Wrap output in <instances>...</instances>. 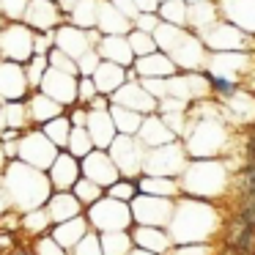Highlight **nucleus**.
<instances>
[{"label": "nucleus", "instance_id": "f8f14e48", "mask_svg": "<svg viewBox=\"0 0 255 255\" xmlns=\"http://www.w3.org/2000/svg\"><path fill=\"white\" fill-rule=\"evenodd\" d=\"M77 156L72 154H61L55 156V162H52V184L61 189L66 187H74L77 184Z\"/></svg>", "mask_w": 255, "mask_h": 255}, {"label": "nucleus", "instance_id": "a878e982", "mask_svg": "<svg viewBox=\"0 0 255 255\" xmlns=\"http://www.w3.org/2000/svg\"><path fill=\"white\" fill-rule=\"evenodd\" d=\"M129 44H132V52H137L140 58H145V55L154 52V39H151L145 30H134V33L129 36Z\"/></svg>", "mask_w": 255, "mask_h": 255}, {"label": "nucleus", "instance_id": "473e14b6", "mask_svg": "<svg viewBox=\"0 0 255 255\" xmlns=\"http://www.w3.org/2000/svg\"><path fill=\"white\" fill-rule=\"evenodd\" d=\"M36 253L39 255H63V250H61V244H58L55 239H41L39 247H36Z\"/></svg>", "mask_w": 255, "mask_h": 255}, {"label": "nucleus", "instance_id": "ea45409f", "mask_svg": "<svg viewBox=\"0 0 255 255\" xmlns=\"http://www.w3.org/2000/svg\"><path fill=\"white\" fill-rule=\"evenodd\" d=\"M3 25H6V19H3V17H0V30H3Z\"/></svg>", "mask_w": 255, "mask_h": 255}, {"label": "nucleus", "instance_id": "7ed1b4c3", "mask_svg": "<svg viewBox=\"0 0 255 255\" xmlns=\"http://www.w3.org/2000/svg\"><path fill=\"white\" fill-rule=\"evenodd\" d=\"M33 94L25 74V63L0 61V102H25Z\"/></svg>", "mask_w": 255, "mask_h": 255}, {"label": "nucleus", "instance_id": "6e6552de", "mask_svg": "<svg viewBox=\"0 0 255 255\" xmlns=\"http://www.w3.org/2000/svg\"><path fill=\"white\" fill-rule=\"evenodd\" d=\"M83 170L88 173V178L96 184H116V176H118L116 159H110V156L102 154V151H91V154L85 156Z\"/></svg>", "mask_w": 255, "mask_h": 255}, {"label": "nucleus", "instance_id": "bb28decb", "mask_svg": "<svg viewBox=\"0 0 255 255\" xmlns=\"http://www.w3.org/2000/svg\"><path fill=\"white\" fill-rule=\"evenodd\" d=\"M99 63H102L99 61V50H88L77 61V69H80V74H83V77H94L96 69H99Z\"/></svg>", "mask_w": 255, "mask_h": 255}, {"label": "nucleus", "instance_id": "4c0bfd02", "mask_svg": "<svg viewBox=\"0 0 255 255\" xmlns=\"http://www.w3.org/2000/svg\"><path fill=\"white\" fill-rule=\"evenodd\" d=\"M80 0H58V6H61V11L63 14H72V8L77 6Z\"/></svg>", "mask_w": 255, "mask_h": 255}, {"label": "nucleus", "instance_id": "f704fd0d", "mask_svg": "<svg viewBox=\"0 0 255 255\" xmlns=\"http://www.w3.org/2000/svg\"><path fill=\"white\" fill-rule=\"evenodd\" d=\"M72 124H74V127H85V124H88V113H85V110H74L72 113Z\"/></svg>", "mask_w": 255, "mask_h": 255}, {"label": "nucleus", "instance_id": "f3484780", "mask_svg": "<svg viewBox=\"0 0 255 255\" xmlns=\"http://www.w3.org/2000/svg\"><path fill=\"white\" fill-rule=\"evenodd\" d=\"M99 22H102V30H107V33H124V30L129 28L127 17H124L121 11H118L113 3H99Z\"/></svg>", "mask_w": 255, "mask_h": 255}, {"label": "nucleus", "instance_id": "c85d7f7f", "mask_svg": "<svg viewBox=\"0 0 255 255\" xmlns=\"http://www.w3.org/2000/svg\"><path fill=\"white\" fill-rule=\"evenodd\" d=\"M137 242L145 244V247H151V250H165L167 239L162 236V233H156V231H137Z\"/></svg>", "mask_w": 255, "mask_h": 255}, {"label": "nucleus", "instance_id": "39448f33", "mask_svg": "<svg viewBox=\"0 0 255 255\" xmlns=\"http://www.w3.org/2000/svg\"><path fill=\"white\" fill-rule=\"evenodd\" d=\"M19 156L33 162V165H39V167L52 165V162H55V143H52L44 132L41 134L39 132L25 134V137L19 140Z\"/></svg>", "mask_w": 255, "mask_h": 255}, {"label": "nucleus", "instance_id": "ddd939ff", "mask_svg": "<svg viewBox=\"0 0 255 255\" xmlns=\"http://www.w3.org/2000/svg\"><path fill=\"white\" fill-rule=\"evenodd\" d=\"M77 200L72 198V195H66V192H61V195H52L50 198V206H47V214H50V220L52 222H66V220H74L77 217Z\"/></svg>", "mask_w": 255, "mask_h": 255}, {"label": "nucleus", "instance_id": "e433bc0d", "mask_svg": "<svg viewBox=\"0 0 255 255\" xmlns=\"http://www.w3.org/2000/svg\"><path fill=\"white\" fill-rule=\"evenodd\" d=\"M134 6H137L140 11H154L156 3H154V0H134Z\"/></svg>", "mask_w": 255, "mask_h": 255}, {"label": "nucleus", "instance_id": "cd10ccee", "mask_svg": "<svg viewBox=\"0 0 255 255\" xmlns=\"http://www.w3.org/2000/svg\"><path fill=\"white\" fill-rule=\"evenodd\" d=\"M94 96H99V88H96L94 77H80L77 80V99L83 102V105H91Z\"/></svg>", "mask_w": 255, "mask_h": 255}, {"label": "nucleus", "instance_id": "c756f323", "mask_svg": "<svg viewBox=\"0 0 255 255\" xmlns=\"http://www.w3.org/2000/svg\"><path fill=\"white\" fill-rule=\"evenodd\" d=\"M52 47H55V33H36V39H33L36 55H50Z\"/></svg>", "mask_w": 255, "mask_h": 255}, {"label": "nucleus", "instance_id": "4468645a", "mask_svg": "<svg viewBox=\"0 0 255 255\" xmlns=\"http://www.w3.org/2000/svg\"><path fill=\"white\" fill-rule=\"evenodd\" d=\"M99 55L121 63V66H127L129 58H132V44L124 41V39H118V36H107V39H102V44H99Z\"/></svg>", "mask_w": 255, "mask_h": 255}, {"label": "nucleus", "instance_id": "2eb2a0df", "mask_svg": "<svg viewBox=\"0 0 255 255\" xmlns=\"http://www.w3.org/2000/svg\"><path fill=\"white\" fill-rule=\"evenodd\" d=\"M83 236H85V222L80 220V217L61 222L58 231H55V242L61 244V247H77V244L83 242Z\"/></svg>", "mask_w": 255, "mask_h": 255}, {"label": "nucleus", "instance_id": "a211bd4d", "mask_svg": "<svg viewBox=\"0 0 255 255\" xmlns=\"http://www.w3.org/2000/svg\"><path fill=\"white\" fill-rule=\"evenodd\" d=\"M72 129H74V124H72V118H66V116H58V118H52V121L44 124V134L55 145H69Z\"/></svg>", "mask_w": 255, "mask_h": 255}, {"label": "nucleus", "instance_id": "f257e3e1", "mask_svg": "<svg viewBox=\"0 0 255 255\" xmlns=\"http://www.w3.org/2000/svg\"><path fill=\"white\" fill-rule=\"evenodd\" d=\"M6 181L11 187L14 200L19 198L22 206H39L44 198H50V184H47V178H41V173L28 167V165H11Z\"/></svg>", "mask_w": 255, "mask_h": 255}, {"label": "nucleus", "instance_id": "423d86ee", "mask_svg": "<svg viewBox=\"0 0 255 255\" xmlns=\"http://www.w3.org/2000/svg\"><path fill=\"white\" fill-rule=\"evenodd\" d=\"M39 91H44V94L52 96L55 102L66 105V102H74V99H77V80H74V74L58 72V69L50 66V72L44 74Z\"/></svg>", "mask_w": 255, "mask_h": 255}, {"label": "nucleus", "instance_id": "1a4fd4ad", "mask_svg": "<svg viewBox=\"0 0 255 255\" xmlns=\"http://www.w3.org/2000/svg\"><path fill=\"white\" fill-rule=\"evenodd\" d=\"M25 105H28L30 118L39 121V124H47V121H52V118L63 116V105H61V102H55L52 96H47L44 91H33Z\"/></svg>", "mask_w": 255, "mask_h": 255}, {"label": "nucleus", "instance_id": "7c9ffc66", "mask_svg": "<svg viewBox=\"0 0 255 255\" xmlns=\"http://www.w3.org/2000/svg\"><path fill=\"white\" fill-rule=\"evenodd\" d=\"M110 198L113 200H132L134 198V184H113V187H110Z\"/></svg>", "mask_w": 255, "mask_h": 255}, {"label": "nucleus", "instance_id": "72a5a7b5", "mask_svg": "<svg viewBox=\"0 0 255 255\" xmlns=\"http://www.w3.org/2000/svg\"><path fill=\"white\" fill-rule=\"evenodd\" d=\"M110 3H113V6H116L121 14H132V17H137V14H140V8L134 6L132 0H110Z\"/></svg>", "mask_w": 255, "mask_h": 255}, {"label": "nucleus", "instance_id": "dca6fc26", "mask_svg": "<svg viewBox=\"0 0 255 255\" xmlns=\"http://www.w3.org/2000/svg\"><path fill=\"white\" fill-rule=\"evenodd\" d=\"M72 25H77V28H94L96 22H99V0H80L77 6L72 8Z\"/></svg>", "mask_w": 255, "mask_h": 255}, {"label": "nucleus", "instance_id": "20e7f679", "mask_svg": "<svg viewBox=\"0 0 255 255\" xmlns=\"http://www.w3.org/2000/svg\"><path fill=\"white\" fill-rule=\"evenodd\" d=\"M63 11L58 6V0H30L28 11H25V19L36 33H55L61 28Z\"/></svg>", "mask_w": 255, "mask_h": 255}, {"label": "nucleus", "instance_id": "f03ea898", "mask_svg": "<svg viewBox=\"0 0 255 255\" xmlns=\"http://www.w3.org/2000/svg\"><path fill=\"white\" fill-rule=\"evenodd\" d=\"M33 39L36 30L28 22H8L6 19V25L0 30V58L14 63H28L36 55Z\"/></svg>", "mask_w": 255, "mask_h": 255}, {"label": "nucleus", "instance_id": "9b49d317", "mask_svg": "<svg viewBox=\"0 0 255 255\" xmlns=\"http://www.w3.org/2000/svg\"><path fill=\"white\" fill-rule=\"evenodd\" d=\"M88 129L94 143L107 145L113 140V132H116V121L107 110H88Z\"/></svg>", "mask_w": 255, "mask_h": 255}, {"label": "nucleus", "instance_id": "aec40b11", "mask_svg": "<svg viewBox=\"0 0 255 255\" xmlns=\"http://www.w3.org/2000/svg\"><path fill=\"white\" fill-rule=\"evenodd\" d=\"M110 116H113V121H116V129L124 134H132L140 124L137 110H129V107H110Z\"/></svg>", "mask_w": 255, "mask_h": 255}, {"label": "nucleus", "instance_id": "412c9836", "mask_svg": "<svg viewBox=\"0 0 255 255\" xmlns=\"http://www.w3.org/2000/svg\"><path fill=\"white\" fill-rule=\"evenodd\" d=\"M47 72H50V58L47 55H33L28 63H25V74H28L30 88H39Z\"/></svg>", "mask_w": 255, "mask_h": 255}, {"label": "nucleus", "instance_id": "2f4dec72", "mask_svg": "<svg viewBox=\"0 0 255 255\" xmlns=\"http://www.w3.org/2000/svg\"><path fill=\"white\" fill-rule=\"evenodd\" d=\"M77 255H102L96 236H83V242L77 244Z\"/></svg>", "mask_w": 255, "mask_h": 255}, {"label": "nucleus", "instance_id": "58836bf2", "mask_svg": "<svg viewBox=\"0 0 255 255\" xmlns=\"http://www.w3.org/2000/svg\"><path fill=\"white\" fill-rule=\"evenodd\" d=\"M151 25H154V17H140V30H151Z\"/></svg>", "mask_w": 255, "mask_h": 255}, {"label": "nucleus", "instance_id": "6ab92c4d", "mask_svg": "<svg viewBox=\"0 0 255 255\" xmlns=\"http://www.w3.org/2000/svg\"><path fill=\"white\" fill-rule=\"evenodd\" d=\"M94 148V137L85 127H74L72 129V137H69V154L77 156V159H85Z\"/></svg>", "mask_w": 255, "mask_h": 255}, {"label": "nucleus", "instance_id": "c9c22d12", "mask_svg": "<svg viewBox=\"0 0 255 255\" xmlns=\"http://www.w3.org/2000/svg\"><path fill=\"white\" fill-rule=\"evenodd\" d=\"M247 159L255 162V129L250 132V137H247Z\"/></svg>", "mask_w": 255, "mask_h": 255}, {"label": "nucleus", "instance_id": "5701e85b", "mask_svg": "<svg viewBox=\"0 0 255 255\" xmlns=\"http://www.w3.org/2000/svg\"><path fill=\"white\" fill-rule=\"evenodd\" d=\"M30 0H0V17L8 22H22Z\"/></svg>", "mask_w": 255, "mask_h": 255}, {"label": "nucleus", "instance_id": "a19ab883", "mask_svg": "<svg viewBox=\"0 0 255 255\" xmlns=\"http://www.w3.org/2000/svg\"><path fill=\"white\" fill-rule=\"evenodd\" d=\"M236 255H253V253H239V250H236Z\"/></svg>", "mask_w": 255, "mask_h": 255}, {"label": "nucleus", "instance_id": "393cba45", "mask_svg": "<svg viewBox=\"0 0 255 255\" xmlns=\"http://www.w3.org/2000/svg\"><path fill=\"white\" fill-rule=\"evenodd\" d=\"M74 195H77L83 203H96L102 195V187L96 181H91V178H85V181H77L74 184Z\"/></svg>", "mask_w": 255, "mask_h": 255}, {"label": "nucleus", "instance_id": "9d476101", "mask_svg": "<svg viewBox=\"0 0 255 255\" xmlns=\"http://www.w3.org/2000/svg\"><path fill=\"white\" fill-rule=\"evenodd\" d=\"M124 80H127V72H124L121 63H113V61H102L99 69H96L94 74V83L96 88H99V94H116L118 88L124 85Z\"/></svg>", "mask_w": 255, "mask_h": 255}, {"label": "nucleus", "instance_id": "0eeeda50", "mask_svg": "<svg viewBox=\"0 0 255 255\" xmlns=\"http://www.w3.org/2000/svg\"><path fill=\"white\" fill-rule=\"evenodd\" d=\"M55 47H61V50L66 52V55H72L74 61H80L88 50H94L91 36L85 33L83 28H77V25H61V28L55 30Z\"/></svg>", "mask_w": 255, "mask_h": 255}, {"label": "nucleus", "instance_id": "4be33fe9", "mask_svg": "<svg viewBox=\"0 0 255 255\" xmlns=\"http://www.w3.org/2000/svg\"><path fill=\"white\" fill-rule=\"evenodd\" d=\"M137 72L140 74H173V63L167 61V58H162V55H145L143 61H140V66H137Z\"/></svg>", "mask_w": 255, "mask_h": 255}, {"label": "nucleus", "instance_id": "b1692460", "mask_svg": "<svg viewBox=\"0 0 255 255\" xmlns=\"http://www.w3.org/2000/svg\"><path fill=\"white\" fill-rule=\"evenodd\" d=\"M50 66L52 69H58V72H66V74H80V69H77V61H74L72 55H66V52L61 50V47H52L50 50Z\"/></svg>", "mask_w": 255, "mask_h": 255}]
</instances>
